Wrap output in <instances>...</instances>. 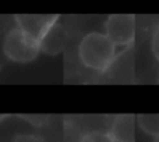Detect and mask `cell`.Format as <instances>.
Here are the masks:
<instances>
[{
	"label": "cell",
	"instance_id": "cell-9",
	"mask_svg": "<svg viewBox=\"0 0 159 142\" xmlns=\"http://www.w3.org/2000/svg\"><path fill=\"white\" fill-rule=\"evenodd\" d=\"M11 142H45L43 138L36 134H17Z\"/></svg>",
	"mask_w": 159,
	"mask_h": 142
},
{
	"label": "cell",
	"instance_id": "cell-2",
	"mask_svg": "<svg viewBox=\"0 0 159 142\" xmlns=\"http://www.w3.org/2000/svg\"><path fill=\"white\" fill-rule=\"evenodd\" d=\"M3 53L10 61L27 64L38 57L41 49L39 42L35 38L16 27L6 33L3 41Z\"/></svg>",
	"mask_w": 159,
	"mask_h": 142
},
{
	"label": "cell",
	"instance_id": "cell-6",
	"mask_svg": "<svg viewBox=\"0 0 159 142\" xmlns=\"http://www.w3.org/2000/svg\"><path fill=\"white\" fill-rule=\"evenodd\" d=\"M109 135L115 142L135 141V117L133 114H120L113 120Z\"/></svg>",
	"mask_w": 159,
	"mask_h": 142
},
{
	"label": "cell",
	"instance_id": "cell-5",
	"mask_svg": "<svg viewBox=\"0 0 159 142\" xmlns=\"http://www.w3.org/2000/svg\"><path fill=\"white\" fill-rule=\"evenodd\" d=\"M66 39H67V36H66L64 29L57 22H55L45 32V35L39 39V49L45 55H50V56L59 55L64 49Z\"/></svg>",
	"mask_w": 159,
	"mask_h": 142
},
{
	"label": "cell",
	"instance_id": "cell-8",
	"mask_svg": "<svg viewBox=\"0 0 159 142\" xmlns=\"http://www.w3.org/2000/svg\"><path fill=\"white\" fill-rule=\"evenodd\" d=\"M80 142H115L109 132H102V131H91L85 134L84 137L80 140Z\"/></svg>",
	"mask_w": 159,
	"mask_h": 142
},
{
	"label": "cell",
	"instance_id": "cell-11",
	"mask_svg": "<svg viewBox=\"0 0 159 142\" xmlns=\"http://www.w3.org/2000/svg\"><path fill=\"white\" fill-rule=\"evenodd\" d=\"M154 142H159V137H157V138H155V140H154Z\"/></svg>",
	"mask_w": 159,
	"mask_h": 142
},
{
	"label": "cell",
	"instance_id": "cell-1",
	"mask_svg": "<svg viewBox=\"0 0 159 142\" xmlns=\"http://www.w3.org/2000/svg\"><path fill=\"white\" fill-rule=\"evenodd\" d=\"M78 57L87 69L102 73L112 66L116 57V46L105 33L89 32L80 42Z\"/></svg>",
	"mask_w": 159,
	"mask_h": 142
},
{
	"label": "cell",
	"instance_id": "cell-4",
	"mask_svg": "<svg viewBox=\"0 0 159 142\" xmlns=\"http://www.w3.org/2000/svg\"><path fill=\"white\" fill-rule=\"evenodd\" d=\"M17 28L24 31L30 36L39 39L45 35L48 29L55 22H57V16H38V14H21L16 16Z\"/></svg>",
	"mask_w": 159,
	"mask_h": 142
},
{
	"label": "cell",
	"instance_id": "cell-7",
	"mask_svg": "<svg viewBox=\"0 0 159 142\" xmlns=\"http://www.w3.org/2000/svg\"><path fill=\"white\" fill-rule=\"evenodd\" d=\"M135 121L145 134L159 137V114H138Z\"/></svg>",
	"mask_w": 159,
	"mask_h": 142
},
{
	"label": "cell",
	"instance_id": "cell-10",
	"mask_svg": "<svg viewBox=\"0 0 159 142\" xmlns=\"http://www.w3.org/2000/svg\"><path fill=\"white\" fill-rule=\"evenodd\" d=\"M151 49H152V53H154L155 59L159 61V25L157 27V29L154 31V35H152Z\"/></svg>",
	"mask_w": 159,
	"mask_h": 142
},
{
	"label": "cell",
	"instance_id": "cell-3",
	"mask_svg": "<svg viewBox=\"0 0 159 142\" xmlns=\"http://www.w3.org/2000/svg\"><path fill=\"white\" fill-rule=\"evenodd\" d=\"M105 35L116 47L129 46L135 38V17L133 14H112L105 22Z\"/></svg>",
	"mask_w": 159,
	"mask_h": 142
}]
</instances>
